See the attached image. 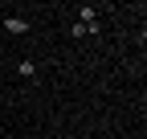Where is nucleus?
<instances>
[{
	"label": "nucleus",
	"instance_id": "f257e3e1",
	"mask_svg": "<svg viewBox=\"0 0 147 139\" xmlns=\"http://www.w3.org/2000/svg\"><path fill=\"white\" fill-rule=\"evenodd\" d=\"M0 29L8 33V37H25V33H29L33 25L25 21V16H4V21H0Z\"/></svg>",
	"mask_w": 147,
	"mask_h": 139
},
{
	"label": "nucleus",
	"instance_id": "f03ea898",
	"mask_svg": "<svg viewBox=\"0 0 147 139\" xmlns=\"http://www.w3.org/2000/svg\"><path fill=\"white\" fill-rule=\"evenodd\" d=\"M98 16H102V12H98L94 4H78V8H74V21H82V25H98Z\"/></svg>",
	"mask_w": 147,
	"mask_h": 139
},
{
	"label": "nucleus",
	"instance_id": "7ed1b4c3",
	"mask_svg": "<svg viewBox=\"0 0 147 139\" xmlns=\"http://www.w3.org/2000/svg\"><path fill=\"white\" fill-rule=\"evenodd\" d=\"M98 33H102V25H82V21H69V37H98Z\"/></svg>",
	"mask_w": 147,
	"mask_h": 139
},
{
	"label": "nucleus",
	"instance_id": "20e7f679",
	"mask_svg": "<svg viewBox=\"0 0 147 139\" xmlns=\"http://www.w3.org/2000/svg\"><path fill=\"white\" fill-rule=\"evenodd\" d=\"M16 78L33 82V78H37V61H33V57H21V61H16Z\"/></svg>",
	"mask_w": 147,
	"mask_h": 139
},
{
	"label": "nucleus",
	"instance_id": "39448f33",
	"mask_svg": "<svg viewBox=\"0 0 147 139\" xmlns=\"http://www.w3.org/2000/svg\"><path fill=\"white\" fill-rule=\"evenodd\" d=\"M0 65H4V53H0Z\"/></svg>",
	"mask_w": 147,
	"mask_h": 139
},
{
	"label": "nucleus",
	"instance_id": "423d86ee",
	"mask_svg": "<svg viewBox=\"0 0 147 139\" xmlns=\"http://www.w3.org/2000/svg\"><path fill=\"white\" fill-rule=\"evenodd\" d=\"M0 49H4V41H0Z\"/></svg>",
	"mask_w": 147,
	"mask_h": 139
}]
</instances>
